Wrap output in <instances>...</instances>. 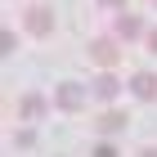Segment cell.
Returning a JSON list of instances; mask_svg holds the SVG:
<instances>
[{
    "label": "cell",
    "instance_id": "4",
    "mask_svg": "<svg viewBox=\"0 0 157 157\" xmlns=\"http://www.w3.org/2000/svg\"><path fill=\"white\" fill-rule=\"evenodd\" d=\"M23 27L32 36H54V13H49L45 5H32V9L23 13Z\"/></svg>",
    "mask_w": 157,
    "mask_h": 157
},
{
    "label": "cell",
    "instance_id": "3",
    "mask_svg": "<svg viewBox=\"0 0 157 157\" xmlns=\"http://www.w3.org/2000/svg\"><path fill=\"white\" fill-rule=\"evenodd\" d=\"M112 36L117 40H139V36H148V32H144V23H139V13L121 9L117 18H112Z\"/></svg>",
    "mask_w": 157,
    "mask_h": 157
},
{
    "label": "cell",
    "instance_id": "1",
    "mask_svg": "<svg viewBox=\"0 0 157 157\" xmlns=\"http://www.w3.org/2000/svg\"><path fill=\"white\" fill-rule=\"evenodd\" d=\"M85 59L94 63V67H117V59H121V40L117 36H94L90 45H85Z\"/></svg>",
    "mask_w": 157,
    "mask_h": 157
},
{
    "label": "cell",
    "instance_id": "12",
    "mask_svg": "<svg viewBox=\"0 0 157 157\" xmlns=\"http://www.w3.org/2000/svg\"><path fill=\"white\" fill-rule=\"evenodd\" d=\"M139 157H157V148H139Z\"/></svg>",
    "mask_w": 157,
    "mask_h": 157
},
{
    "label": "cell",
    "instance_id": "7",
    "mask_svg": "<svg viewBox=\"0 0 157 157\" xmlns=\"http://www.w3.org/2000/svg\"><path fill=\"white\" fill-rule=\"evenodd\" d=\"M45 108H49V103H45L40 94H23V103H18V117H23V121H40V117H45Z\"/></svg>",
    "mask_w": 157,
    "mask_h": 157
},
{
    "label": "cell",
    "instance_id": "10",
    "mask_svg": "<svg viewBox=\"0 0 157 157\" xmlns=\"http://www.w3.org/2000/svg\"><path fill=\"white\" fill-rule=\"evenodd\" d=\"M103 9H126V0H99Z\"/></svg>",
    "mask_w": 157,
    "mask_h": 157
},
{
    "label": "cell",
    "instance_id": "8",
    "mask_svg": "<svg viewBox=\"0 0 157 157\" xmlns=\"http://www.w3.org/2000/svg\"><path fill=\"white\" fill-rule=\"evenodd\" d=\"M126 126H130V117H126V112H103V117H99V135H117V130H126Z\"/></svg>",
    "mask_w": 157,
    "mask_h": 157
},
{
    "label": "cell",
    "instance_id": "2",
    "mask_svg": "<svg viewBox=\"0 0 157 157\" xmlns=\"http://www.w3.org/2000/svg\"><path fill=\"white\" fill-rule=\"evenodd\" d=\"M85 85H76V81H63V85H54V108H63V112H81L85 108Z\"/></svg>",
    "mask_w": 157,
    "mask_h": 157
},
{
    "label": "cell",
    "instance_id": "9",
    "mask_svg": "<svg viewBox=\"0 0 157 157\" xmlns=\"http://www.w3.org/2000/svg\"><path fill=\"white\" fill-rule=\"evenodd\" d=\"M94 157H117V148H112V144H99V148H94Z\"/></svg>",
    "mask_w": 157,
    "mask_h": 157
},
{
    "label": "cell",
    "instance_id": "6",
    "mask_svg": "<svg viewBox=\"0 0 157 157\" xmlns=\"http://www.w3.org/2000/svg\"><path fill=\"white\" fill-rule=\"evenodd\" d=\"M130 94L144 99V103H153L157 99V72H135L130 76Z\"/></svg>",
    "mask_w": 157,
    "mask_h": 157
},
{
    "label": "cell",
    "instance_id": "13",
    "mask_svg": "<svg viewBox=\"0 0 157 157\" xmlns=\"http://www.w3.org/2000/svg\"><path fill=\"white\" fill-rule=\"evenodd\" d=\"M153 5H157V0H153Z\"/></svg>",
    "mask_w": 157,
    "mask_h": 157
},
{
    "label": "cell",
    "instance_id": "11",
    "mask_svg": "<svg viewBox=\"0 0 157 157\" xmlns=\"http://www.w3.org/2000/svg\"><path fill=\"white\" fill-rule=\"evenodd\" d=\"M144 40H148V49H153V54H157V27H153V32H148Z\"/></svg>",
    "mask_w": 157,
    "mask_h": 157
},
{
    "label": "cell",
    "instance_id": "5",
    "mask_svg": "<svg viewBox=\"0 0 157 157\" xmlns=\"http://www.w3.org/2000/svg\"><path fill=\"white\" fill-rule=\"evenodd\" d=\"M117 94H121V81L108 72V67H103V72H99L94 81H90V99H99V103H112Z\"/></svg>",
    "mask_w": 157,
    "mask_h": 157
}]
</instances>
